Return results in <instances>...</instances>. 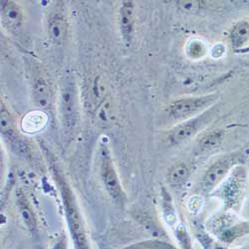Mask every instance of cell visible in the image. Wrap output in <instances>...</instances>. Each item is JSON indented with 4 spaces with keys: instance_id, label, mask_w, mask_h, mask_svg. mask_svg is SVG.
<instances>
[{
    "instance_id": "8fae6325",
    "label": "cell",
    "mask_w": 249,
    "mask_h": 249,
    "mask_svg": "<svg viewBox=\"0 0 249 249\" xmlns=\"http://www.w3.org/2000/svg\"><path fill=\"white\" fill-rule=\"evenodd\" d=\"M48 121L47 116L42 111L37 110L28 113L22 120L21 127L26 133L33 134L44 129Z\"/></svg>"
},
{
    "instance_id": "5bb4252c",
    "label": "cell",
    "mask_w": 249,
    "mask_h": 249,
    "mask_svg": "<svg viewBox=\"0 0 249 249\" xmlns=\"http://www.w3.org/2000/svg\"><path fill=\"white\" fill-rule=\"evenodd\" d=\"M223 137V132L216 130L213 132H211L206 136L203 137V139L200 141V147L203 150H212L216 148L220 143Z\"/></svg>"
},
{
    "instance_id": "7c38bea8",
    "label": "cell",
    "mask_w": 249,
    "mask_h": 249,
    "mask_svg": "<svg viewBox=\"0 0 249 249\" xmlns=\"http://www.w3.org/2000/svg\"><path fill=\"white\" fill-rule=\"evenodd\" d=\"M190 170L183 162L177 163L171 168L168 174V180L173 186H178L183 184L189 178Z\"/></svg>"
},
{
    "instance_id": "6da1fadb",
    "label": "cell",
    "mask_w": 249,
    "mask_h": 249,
    "mask_svg": "<svg viewBox=\"0 0 249 249\" xmlns=\"http://www.w3.org/2000/svg\"><path fill=\"white\" fill-rule=\"evenodd\" d=\"M79 95L75 81L67 77L60 85L58 110L62 126L67 131L73 130L79 122Z\"/></svg>"
},
{
    "instance_id": "4fadbf2b",
    "label": "cell",
    "mask_w": 249,
    "mask_h": 249,
    "mask_svg": "<svg viewBox=\"0 0 249 249\" xmlns=\"http://www.w3.org/2000/svg\"><path fill=\"white\" fill-rule=\"evenodd\" d=\"M249 39V24L247 22L238 23L231 32L232 44L236 47H240Z\"/></svg>"
},
{
    "instance_id": "9a60e30c",
    "label": "cell",
    "mask_w": 249,
    "mask_h": 249,
    "mask_svg": "<svg viewBox=\"0 0 249 249\" xmlns=\"http://www.w3.org/2000/svg\"><path fill=\"white\" fill-rule=\"evenodd\" d=\"M0 124H1V133L3 135H11L14 129V123L11 113L8 111L4 103L1 101V115H0Z\"/></svg>"
},
{
    "instance_id": "52a82bcc",
    "label": "cell",
    "mask_w": 249,
    "mask_h": 249,
    "mask_svg": "<svg viewBox=\"0 0 249 249\" xmlns=\"http://www.w3.org/2000/svg\"><path fill=\"white\" fill-rule=\"evenodd\" d=\"M1 21L9 31H16L22 25L23 12L14 1H1Z\"/></svg>"
},
{
    "instance_id": "7a4b0ae2",
    "label": "cell",
    "mask_w": 249,
    "mask_h": 249,
    "mask_svg": "<svg viewBox=\"0 0 249 249\" xmlns=\"http://www.w3.org/2000/svg\"><path fill=\"white\" fill-rule=\"evenodd\" d=\"M216 95H205L198 97L183 98L173 102L169 111L170 115L180 121H188L203 113L216 102Z\"/></svg>"
},
{
    "instance_id": "9c48e42d",
    "label": "cell",
    "mask_w": 249,
    "mask_h": 249,
    "mask_svg": "<svg viewBox=\"0 0 249 249\" xmlns=\"http://www.w3.org/2000/svg\"><path fill=\"white\" fill-rule=\"evenodd\" d=\"M199 119L194 118L188 121H184L176 127L171 134V141L175 144H180L186 141H189L199 128Z\"/></svg>"
},
{
    "instance_id": "277c9868",
    "label": "cell",
    "mask_w": 249,
    "mask_h": 249,
    "mask_svg": "<svg viewBox=\"0 0 249 249\" xmlns=\"http://www.w3.org/2000/svg\"><path fill=\"white\" fill-rule=\"evenodd\" d=\"M100 174L104 185L113 199H121L123 196L122 185L110 152L105 146L100 150Z\"/></svg>"
},
{
    "instance_id": "5b68a950",
    "label": "cell",
    "mask_w": 249,
    "mask_h": 249,
    "mask_svg": "<svg viewBox=\"0 0 249 249\" xmlns=\"http://www.w3.org/2000/svg\"><path fill=\"white\" fill-rule=\"evenodd\" d=\"M233 160L234 158L232 156H227L219 159L217 161L212 164L210 169L204 174L201 181L203 191L211 192L213 189H214L225 178L227 173L231 171V168L233 164Z\"/></svg>"
},
{
    "instance_id": "ba28073f",
    "label": "cell",
    "mask_w": 249,
    "mask_h": 249,
    "mask_svg": "<svg viewBox=\"0 0 249 249\" xmlns=\"http://www.w3.org/2000/svg\"><path fill=\"white\" fill-rule=\"evenodd\" d=\"M135 25V5L133 1H124L119 11V27L123 39L130 42Z\"/></svg>"
},
{
    "instance_id": "e0dca14e",
    "label": "cell",
    "mask_w": 249,
    "mask_h": 249,
    "mask_svg": "<svg viewBox=\"0 0 249 249\" xmlns=\"http://www.w3.org/2000/svg\"><path fill=\"white\" fill-rule=\"evenodd\" d=\"M178 5L184 11L193 12L199 8L200 1H178Z\"/></svg>"
},
{
    "instance_id": "2e32d148",
    "label": "cell",
    "mask_w": 249,
    "mask_h": 249,
    "mask_svg": "<svg viewBox=\"0 0 249 249\" xmlns=\"http://www.w3.org/2000/svg\"><path fill=\"white\" fill-rule=\"evenodd\" d=\"M18 211L20 213V215H21V219L23 220V223L25 224V226L28 228V230L29 231L35 230V227H36L35 217H34L31 210L28 207L27 203L19 201L18 202Z\"/></svg>"
},
{
    "instance_id": "3957f363",
    "label": "cell",
    "mask_w": 249,
    "mask_h": 249,
    "mask_svg": "<svg viewBox=\"0 0 249 249\" xmlns=\"http://www.w3.org/2000/svg\"><path fill=\"white\" fill-rule=\"evenodd\" d=\"M62 196H63L65 213L67 215V220L69 223V228L75 241L77 249H89L88 242L84 231V225H83L81 214L78 211L77 204L72 196V193L65 184L61 185Z\"/></svg>"
},
{
    "instance_id": "30bf717a",
    "label": "cell",
    "mask_w": 249,
    "mask_h": 249,
    "mask_svg": "<svg viewBox=\"0 0 249 249\" xmlns=\"http://www.w3.org/2000/svg\"><path fill=\"white\" fill-rule=\"evenodd\" d=\"M68 32L66 20L61 16H55L50 19L48 25V34L52 43L60 45L65 41Z\"/></svg>"
},
{
    "instance_id": "8992f818",
    "label": "cell",
    "mask_w": 249,
    "mask_h": 249,
    "mask_svg": "<svg viewBox=\"0 0 249 249\" xmlns=\"http://www.w3.org/2000/svg\"><path fill=\"white\" fill-rule=\"evenodd\" d=\"M32 100L40 111L48 110L52 106L51 87L43 77H38L33 82Z\"/></svg>"
}]
</instances>
